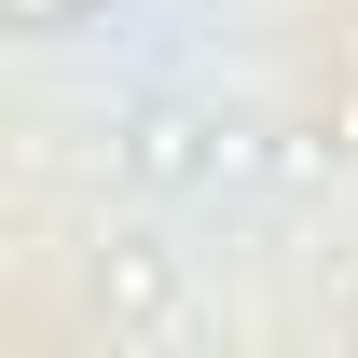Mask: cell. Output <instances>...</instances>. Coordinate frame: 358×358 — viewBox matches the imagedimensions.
<instances>
[{
	"instance_id": "cell-1",
	"label": "cell",
	"mask_w": 358,
	"mask_h": 358,
	"mask_svg": "<svg viewBox=\"0 0 358 358\" xmlns=\"http://www.w3.org/2000/svg\"><path fill=\"white\" fill-rule=\"evenodd\" d=\"M96 166L124 179V193H234V179L275 166V138L234 110V96H124V110H96Z\"/></svg>"
},
{
	"instance_id": "cell-2",
	"label": "cell",
	"mask_w": 358,
	"mask_h": 358,
	"mask_svg": "<svg viewBox=\"0 0 358 358\" xmlns=\"http://www.w3.org/2000/svg\"><path fill=\"white\" fill-rule=\"evenodd\" d=\"M83 303H96V331H110V345H179V331H193V275H179L166 234H96Z\"/></svg>"
},
{
	"instance_id": "cell-3",
	"label": "cell",
	"mask_w": 358,
	"mask_h": 358,
	"mask_svg": "<svg viewBox=\"0 0 358 358\" xmlns=\"http://www.w3.org/2000/svg\"><path fill=\"white\" fill-rule=\"evenodd\" d=\"M0 14H14V28H28V42H55V28H69V14H83V0H0Z\"/></svg>"
}]
</instances>
